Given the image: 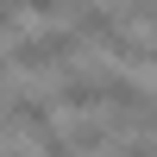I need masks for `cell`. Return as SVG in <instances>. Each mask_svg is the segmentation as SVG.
I'll list each match as a JSON object with an SVG mask.
<instances>
[{
	"instance_id": "obj_2",
	"label": "cell",
	"mask_w": 157,
	"mask_h": 157,
	"mask_svg": "<svg viewBox=\"0 0 157 157\" xmlns=\"http://www.w3.org/2000/svg\"><path fill=\"white\" fill-rule=\"evenodd\" d=\"M6 126H25L32 138L57 132L50 126V101H38V94H6Z\"/></svg>"
},
{
	"instance_id": "obj_3",
	"label": "cell",
	"mask_w": 157,
	"mask_h": 157,
	"mask_svg": "<svg viewBox=\"0 0 157 157\" xmlns=\"http://www.w3.org/2000/svg\"><path fill=\"white\" fill-rule=\"evenodd\" d=\"M63 138H69V151H75V157H94V151H107V145H113V126H94V120H82L75 132H63Z\"/></svg>"
},
{
	"instance_id": "obj_1",
	"label": "cell",
	"mask_w": 157,
	"mask_h": 157,
	"mask_svg": "<svg viewBox=\"0 0 157 157\" xmlns=\"http://www.w3.org/2000/svg\"><path fill=\"white\" fill-rule=\"evenodd\" d=\"M75 50H82V38H75V25H69V32H38L32 44H13V63H19V69H57Z\"/></svg>"
},
{
	"instance_id": "obj_9",
	"label": "cell",
	"mask_w": 157,
	"mask_h": 157,
	"mask_svg": "<svg viewBox=\"0 0 157 157\" xmlns=\"http://www.w3.org/2000/svg\"><path fill=\"white\" fill-rule=\"evenodd\" d=\"M145 120H151V126H157V101H151V107H145Z\"/></svg>"
},
{
	"instance_id": "obj_10",
	"label": "cell",
	"mask_w": 157,
	"mask_h": 157,
	"mask_svg": "<svg viewBox=\"0 0 157 157\" xmlns=\"http://www.w3.org/2000/svg\"><path fill=\"white\" fill-rule=\"evenodd\" d=\"M0 132H6V101H0Z\"/></svg>"
},
{
	"instance_id": "obj_8",
	"label": "cell",
	"mask_w": 157,
	"mask_h": 157,
	"mask_svg": "<svg viewBox=\"0 0 157 157\" xmlns=\"http://www.w3.org/2000/svg\"><path fill=\"white\" fill-rule=\"evenodd\" d=\"M138 63H145V69H157V44H145V50H138Z\"/></svg>"
},
{
	"instance_id": "obj_11",
	"label": "cell",
	"mask_w": 157,
	"mask_h": 157,
	"mask_svg": "<svg viewBox=\"0 0 157 157\" xmlns=\"http://www.w3.org/2000/svg\"><path fill=\"white\" fill-rule=\"evenodd\" d=\"M0 157H19V151H0Z\"/></svg>"
},
{
	"instance_id": "obj_4",
	"label": "cell",
	"mask_w": 157,
	"mask_h": 157,
	"mask_svg": "<svg viewBox=\"0 0 157 157\" xmlns=\"http://www.w3.org/2000/svg\"><path fill=\"white\" fill-rule=\"evenodd\" d=\"M120 25H151V32H157V0H126Z\"/></svg>"
},
{
	"instance_id": "obj_7",
	"label": "cell",
	"mask_w": 157,
	"mask_h": 157,
	"mask_svg": "<svg viewBox=\"0 0 157 157\" xmlns=\"http://www.w3.org/2000/svg\"><path fill=\"white\" fill-rule=\"evenodd\" d=\"M13 19H19V0H0V32H6Z\"/></svg>"
},
{
	"instance_id": "obj_6",
	"label": "cell",
	"mask_w": 157,
	"mask_h": 157,
	"mask_svg": "<svg viewBox=\"0 0 157 157\" xmlns=\"http://www.w3.org/2000/svg\"><path fill=\"white\" fill-rule=\"evenodd\" d=\"M19 6H25V13H63L69 0H19Z\"/></svg>"
},
{
	"instance_id": "obj_12",
	"label": "cell",
	"mask_w": 157,
	"mask_h": 157,
	"mask_svg": "<svg viewBox=\"0 0 157 157\" xmlns=\"http://www.w3.org/2000/svg\"><path fill=\"white\" fill-rule=\"evenodd\" d=\"M0 75H6V63H0Z\"/></svg>"
},
{
	"instance_id": "obj_5",
	"label": "cell",
	"mask_w": 157,
	"mask_h": 157,
	"mask_svg": "<svg viewBox=\"0 0 157 157\" xmlns=\"http://www.w3.org/2000/svg\"><path fill=\"white\" fill-rule=\"evenodd\" d=\"M113 157H157V138H126Z\"/></svg>"
}]
</instances>
